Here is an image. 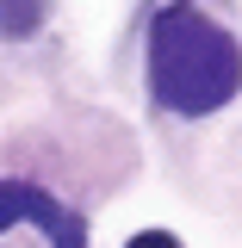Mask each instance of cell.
I'll return each instance as SVG.
<instances>
[{
    "label": "cell",
    "mask_w": 242,
    "mask_h": 248,
    "mask_svg": "<svg viewBox=\"0 0 242 248\" xmlns=\"http://www.w3.org/2000/svg\"><path fill=\"white\" fill-rule=\"evenodd\" d=\"M50 236H56V248H87V230H81V217H62Z\"/></svg>",
    "instance_id": "277c9868"
},
{
    "label": "cell",
    "mask_w": 242,
    "mask_h": 248,
    "mask_svg": "<svg viewBox=\"0 0 242 248\" xmlns=\"http://www.w3.org/2000/svg\"><path fill=\"white\" fill-rule=\"evenodd\" d=\"M124 248H180V242H174L168 230H143V236H130Z\"/></svg>",
    "instance_id": "5b68a950"
},
{
    "label": "cell",
    "mask_w": 242,
    "mask_h": 248,
    "mask_svg": "<svg viewBox=\"0 0 242 248\" xmlns=\"http://www.w3.org/2000/svg\"><path fill=\"white\" fill-rule=\"evenodd\" d=\"M44 13H50V0H0V31L6 37H31L44 25Z\"/></svg>",
    "instance_id": "3957f363"
},
{
    "label": "cell",
    "mask_w": 242,
    "mask_h": 248,
    "mask_svg": "<svg viewBox=\"0 0 242 248\" xmlns=\"http://www.w3.org/2000/svg\"><path fill=\"white\" fill-rule=\"evenodd\" d=\"M19 217H31L37 230H56L68 211H62L50 192H37L31 180H0V230H13Z\"/></svg>",
    "instance_id": "7a4b0ae2"
},
{
    "label": "cell",
    "mask_w": 242,
    "mask_h": 248,
    "mask_svg": "<svg viewBox=\"0 0 242 248\" xmlns=\"http://www.w3.org/2000/svg\"><path fill=\"white\" fill-rule=\"evenodd\" d=\"M149 87L168 112L205 118L217 106H230L242 87V44L217 25L211 13H199L193 0L161 6L149 25Z\"/></svg>",
    "instance_id": "6da1fadb"
}]
</instances>
